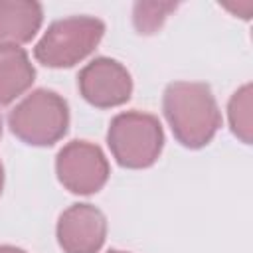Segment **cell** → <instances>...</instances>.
Listing matches in <instances>:
<instances>
[{"label":"cell","instance_id":"277c9868","mask_svg":"<svg viewBox=\"0 0 253 253\" xmlns=\"http://www.w3.org/2000/svg\"><path fill=\"white\" fill-rule=\"evenodd\" d=\"M103 34L105 24L93 16H69L55 20L36 43L34 57L45 67H73L99 45Z\"/></svg>","mask_w":253,"mask_h":253},{"label":"cell","instance_id":"30bf717a","mask_svg":"<svg viewBox=\"0 0 253 253\" xmlns=\"http://www.w3.org/2000/svg\"><path fill=\"white\" fill-rule=\"evenodd\" d=\"M229 125L235 136L245 144L251 142V85H243L229 99Z\"/></svg>","mask_w":253,"mask_h":253},{"label":"cell","instance_id":"8fae6325","mask_svg":"<svg viewBox=\"0 0 253 253\" xmlns=\"http://www.w3.org/2000/svg\"><path fill=\"white\" fill-rule=\"evenodd\" d=\"M176 2H136L132 10V22L138 34H154L164 24L166 16L176 10Z\"/></svg>","mask_w":253,"mask_h":253},{"label":"cell","instance_id":"4fadbf2b","mask_svg":"<svg viewBox=\"0 0 253 253\" xmlns=\"http://www.w3.org/2000/svg\"><path fill=\"white\" fill-rule=\"evenodd\" d=\"M2 186H4V168H2V162H0V194H2Z\"/></svg>","mask_w":253,"mask_h":253},{"label":"cell","instance_id":"8992f818","mask_svg":"<svg viewBox=\"0 0 253 253\" xmlns=\"http://www.w3.org/2000/svg\"><path fill=\"white\" fill-rule=\"evenodd\" d=\"M83 99L97 109H111L126 103L132 95V79L126 67L111 57H95L77 75Z\"/></svg>","mask_w":253,"mask_h":253},{"label":"cell","instance_id":"9c48e42d","mask_svg":"<svg viewBox=\"0 0 253 253\" xmlns=\"http://www.w3.org/2000/svg\"><path fill=\"white\" fill-rule=\"evenodd\" d=\"M36 69L22 47L0 49V105H10L32 87Z\"/></svg>","mask_w":253,"mask_h":253},{"label":"cell","instance_id":"6da1fadb","mask_svg":"<svg viewBox=\"0 0 253 253\" xmlns=\"http://www.w3.org/2000/svg\"><path fill=\"white\" fill-rule=\"evenodd\" d=\"M162 111L174 138L186 148H204L221 126V113L206 83H170L164 89Z\"/></svg>","mask_w":253,"mask_h":253},{"label":"cell","instance_id":"52a82bcc","mask_svg":"<svg viewBox=\"0 0 253 253\" xmlns=\"http://www.w3.org/2000/svg\"><path fill=\"white\" fill-rule=\"evenodd\" d=\"M55 233L65 253H97L107 237V219L91 204H73L59 215Z\"/></svg>","mask_w":253,"mask_h":253},{"label":"cell","instance_id":"5b68a950","mask_svg":"<svg viewBox=\"0 0 253 253\" xmlns=\"http://www.w3.org/2000/svg\"><path fill=\"white\" fill-rule=\"evenodd\" d=\"M55 172L65 190L79 196L99 192L111 174L103 150L87 140L67 142L55 158Z\"/></svg>","mask_w":253,"mask_h":253},{"label":"cell","instance_id":"5bb4252c","mask_svg":"<svg viewBox=\"0 0 253 253\" xmlns=\"http://www.w3.org/2000/svg\"><path fill=\"white\" fill-rule=\"evenodd\" d=\"M107 253H128V251H119V249H111V251H107Z\"/></svg>","mask_w":253,"mask_h":253},{"label":"cell","instance_id":"7c38bea8","mask_svg":"<svg viewBox=\"0 0 253 253\" xmlns=\"http://www.w3.org/2000/svg\"><path fill=\"white\" fill-rule=\"evenodd\" d=\"M0 253H26V251L14 245H0Z\"/></svg>","mask_w":253,"mask_h":253},{"label":"cell","instance_id":"3957f363","mask_svg":"<svg viewBox=\"0 0 253 253\" xmlns=\"http://www.w3.org/2000/svg\"><path fill=\"white\" fill-rule=\"evenodd\" d=\"M107 144L123 168L152 166L164 146V130L154 115L140 111L119 113L107 130Z\"/></svg>","mask_w":253,"mask_h":253},{"label":"cell","instance_id":"9a60e30c","mask_svg":"<svg viewBox=\"0 0 253 253\" xmlns=\"http://www.w3.org/2000/svg\"><path fill=\"white\" fill-rule=\"evenodd\" d=\"M0 136H2V119H0Z\"/></svg>","mask_w":253,"mask_h":253},{"label":"cell","instance_id":"ba28073f","mask_svg":"<svg viewBox=\"0 0 253 253\" xmlns=\"http://www.w3.org/2000/svg\"><path fill=\"white\" fill-rule=\"evenodd\" d=\"M43 8L32 0H0V49L28 43L40 30Z\"/></svg>","mask_w":253,"mask_h":253},{"label":"cell","instance_id":"7a4b0ae2","mask_svg":"<svg viewBox=\"0 0 253 253\" xmlns=\"http://www.w3.org/2000/svg\"><path fill=\"white\" fill-rule=\"evenodd\" d=\"M8 126L22 142L51 146L61 140L69 126L67 101L49 89H36L8 115Z\"/></svg>","mask_w":253,"mask_h":253}]
</instances>
